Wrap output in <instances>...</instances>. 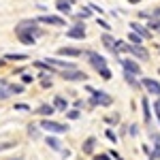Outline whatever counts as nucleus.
<instances>
[{
    "label": "nucleus",
    "instance_id": "c9c22d12",
    "mask_svg": "<svg viewBox=\"0 0 160 160\" xmlns=\"http://www.w3.org/2000/svg\"><path fill=\"white\" fill-rule=\"evenodd\" d=\"M128 132H130L132 137H137V135H139V126H137V124H132V126L128 128Z\"/></svg>",
    "mask_w": 160,
    "mask_h": 160
},
{
    "label": "nucleus",
    "instance_id": "39448f33",
    "mask_svg": "<svg viewBox=\"0 0 160 160\" xmlns=\"http://www.w3.org/2000/svg\"><path fill=\"white\" fill-rule=\"evenodd\" d=\"M141 86L145 88L149 94H154V96H158V98H160V83L156 81V79H152V77H143V79H141Z\"/></svg>",
    "mask_w": 160,
    "mask_h": 160
},
{
    "label": "nucleus",
    "instance_id": "a211bd4d",
    "mask_svg": "<svg viewBox=\"0 0 160 160\" xmlns=\"http://www.w3.org/2000/svg\"><path fill=\"white\" fill-rule=\"evenodd\" d=\"M45 143H47L51 149H56V152H62V143L58 141V139H56V137H47V139H45Z\"/></svg>",
    "mask_w": 160,
    "mask_h": 160
},
{
    "label": "nucleus",
    "instance_id": "20e7f679",
    "mask_svg": "<svg viewBox=\"0 0 160 160\" xmlns=\"http://www.w3.org/2000/svg\"><path fill=\"white\" fill-rule=\"evenodd\" d=\"M86 58L88 62L96 68V71H100V68H107V60L100 56V53H96V51H86Z\"/></svg>",
    "mask_w": 160,
    "mask_h": 160
},
{
    "label": "nucleus",
    "instance_id": "c85d7f7f",
    "mask_svg": "<svg viewBox=\"0 0 160 160\" xmlns=\"http://www.w3.org/2000/svg\"><path fill=\"white\" fill-rule=\"evenodd\" d=\"M98 75L102 77V79H107V81L111 79V71H109V68H100V71H98Z\"/></svg>",
    "mask_w": 160,
    "mask_h": 160
},
{
    "label": "nucleus",
    "instance_id": "79ce46f5",
    "mask_svg": "<svg viewBox=\"0 0 160 160\" xmlns=\"http://www.w3.org/2000/svg\"><path fill=\"white\" fill-rule=\"evenodd\" d=\"M128 2H132V4H137V2H139V0H128Z\"/></svg>",
    "mask_w": 160,
    "mask_h": 160
},
{
    "label": "nucleus",
    "instance_id": "4468645a",
    "mask_svg": "<svg viewBox=\"0 0 160 160\" xmlns=\"http://www.w3.org/2000/svg\"><path fill=\"white\" fill-rule=\"evenodd\" d=\"M71 7H73V0H58L56 2V9L60 13H66V15L71 13Z\"/></svg>",
    "mask_w": 160,
    "mask_h": 160
},
{
    "label": "nucleus",
    "instance_id": "9b49d317",
    "mask_svg": "<svg viewBox=\"0 0 160 160\" xmlns=\"http://www.w3.org/2000/svg\"><path fill=\"white\" fill-rule=\"evenodd\" d=\"M128 53H132L137 60H148V58H149L148 49L141 47V45H130V47H128Z\"/></svg>",
    "mask_w": 160,
    "mask_h": 160
},
{
    "label": "nucleus",
    "instance_id": "f03ea898",
    "mask_svg": "<svg viewBox=\"0 0 160 160\" xmlns=\"http://www.w3.org/2000/svg\"><path fill=\"white\" fill-rule=\"evenodd\" d=\"M88 92L92 94V98H90V105L92 107H109V105H113V98H111L107 92H102V90H94V88L88 86Z\"/></svg>",
    "mask_w": 160,
    "mask_h": 160
},
{
    "label": "nucleus",
    "instance_id": "b1692460",
    "mask_svg": "<svg viewBox=\"0 0 160 160\" xmlns=\"http://www.w3.org/2000/svg\"><path fill=\"white\" fill-rule=\"evenodd\" d=\"M17 37H19V41H22L24 45H34V43H37V38L30 37V34H17Z\"/></svg>",
    "mask_w": 160,
    "mask_h": 160
},
{
    "label": "nucleus",
    "instance_id": "f8f14e48",
    "mask_svg": "<svg viewBox=\"0 0 160 160\" xmlns=\"http://www.w3.org/2000/svg\"><path fill=\"white\" fill-rule=\"evenodd\" d=\"M100 41H102V45H105L111 53H115V56H118V41L111 37L109 32H107V34H102V37H100Z\"/></svg>",
    "mask_w": 160,
    "mask_h": 160
},
{
    "label": "nucleus",
    "instance_id": "412c9836",
    "mask_svg": "<svg viewBox=\"0 0 160 160\" xmlns=\"http://www.w3.org/2000/svg\"><path fill=\"white\" fill-rule=\"evenodd\" d=\"M124 79L128 81V86H132L135 90H139V88H141V81H137V79H135V75H128V73H124Z\"/></svg>",
    "mask_w": 160,
    "mask_h": 160
},
{
    "label": "nucleus",
    "instance_id": "6ab92c4d",
    "mask_svg": "<svg viewBox=\"0 0 160 160\" xmlns=\"http://www.w3.org/2000/svg\"><path fill=\"white\" fill-rule=\"evenodd\" d=\"M141 105H143V118H145V122H152V113H149V100L148 98H143L141 100Z\"/></svg>",
    "mask_w": 160,
    "mask_h": 160
},
{
    "label": "nucleus",
    "instance_id": "0eeeda50",
    "mask_svg": "<svg viewBox=\"0 0 160 160\" xmlns=\"http://www.w3.org/2000/svg\"><path fill=\"white\" fill-rule=\"evenodd\" d=\"M122 62V66H124V73H128V75H141V66L137 64L132 58H124V60H120Z\"/></svg>",
    "mask_w": 160,
    "mask_h": 160
},
{
    "label": "nucleus",
    "instance_id": "f257e3e1",
    "mask_svg": "<svg viewBox=\"0 0 160 160\" xmlns=\"http://www.w3.org/2000/svg\"><path fill=\"white\" fill-rule=\"evenodd\" d=\"M15 34H30V37H43V30L38 28V22L37 19H24L15 26Z\"/></svg>",
    "mask_w": 160,
    "mask_h": 160
},
{
    "label": "nucleus",
    "instance_id": "e433bc0d",
    "mask_svg": "<svg viewBox=\"0 0 160 160\" xmlns=\"http://www.w3.org/2000/svg\"><path fill=\"white\" fill-rule=\"evenodd\" d=\"M154 109H156V118H158V122H160V98L154 102Z\"/></svg>",
    "mask_w": 160,
    "mask_h": 160
},
{
    "label": "nucleus",
    "instance_id": "a19ab883",
    "mask_svg": "<svg viewBox=\"0 0 160 160\" xmlns=\"http://www.w3.org/2000/svg\"><path fill=\"white\" fill-rule=\"evenodd\" d=\"M9 160H24V158H22V156H17V158H9Z\"/></svg>",
    "mask_w": 160,
    "mask_h": 160
},
{
    "label": "nucleus",
    "instance_id": "72a5a7b5",
    "mask_svg": "<svg viewBox=\"0 0 160 160\" xmlns=\"http://www.w3.org/2000/svg\"><path fill=\"white\" fill-rule=\"evenodd\" d=\"M15 109H17V111H30V107H28L26 102H17V105H15Z\"/></svg>",
    "mask_w": 160,
    "mask_h": 160
},
{
    "label": "nucleus",
    "instance_id": "bb28decb",
    "mask_svg": "<svg viewBox=\"0 0 160 160\" xmlns=\"http://www.w3.org/2000/svg\"><path fill=\"white\" fill-rule=\"evenodd\" d=\"M148 30L152 32V30H160V19L158 22H154V19H149V24H148Z\"/></svg>",
    "mask_w": 160,
    "mask_h": 160
},
{
    "label": "nucleus",
    "instance_id": "58836bf2",
    "mask_svg": "<svg viewBox=\"0 0 160 160\" xmlns=\"http://www.w3.org/2000/svg\"><path fill=\"white\" fill-rule=\"evenodd\" d=\"M107 139H109V141H118V137L113 135V130H107Z\"/></svg>",
    "mask_w": 160,
    "mask_h": 160
},
{
    "label": "nucleus",
    "instance_id": "aec40b11",
    "mask_svg": "<svg viewBox=\"0 0 160 160\" xmlns=\"http://www.w3.org/2000/svg\"><path fill=\"white\" fill-rule=\"evenodd\" d=\"M17 62V60H28V56H26V53H7V56H4V62Z\"/></svg>",
    "mask_w": 160,
    "mask_h": 160
},
{
    "label": "nucleus",
    "instance_id": "1a4fd4ad",
    "mask_svg": "<svg viewBox=\"0 0 160 160\" xmlns=\"http://www.w3.org/2000/svg\"><path fill=\"white\" fill-rule=\"evenodd\" d=\"M37 22L38 24H49V26H66V22L62 19L60 15H41Z\"/></svg>",
    "mask_w": 160,
    "mask_h": 160
},
{
    "label": "nucleus",
    "instance_id": "7ed1b4c3",
    "mask_svg": "<svg viewBox=\"0 0 160 160\" xmlns=\"http://www.w3.org/2000/svg\"><path fill=\"white\" fill-rule=\"evenodd\" d=\"M41 128H43V130H47V132H56V135H62V132H66V130H68V126H66V124L53 122V120H49V118L41 122Z\"/></svg>",
    "mask_w": 160,
    "mask_h": 160
},
{
    "label": "nucleus",
    "instance_id": "a878e982",
    "mask_svg": "<svg viewBox=\"0 0 160 160\" xmlns=\"http://www.w3.org/2000/svg\"><path fill=\"white\" fill-rule=\"evenodd\" d=\"M90 15H92V11H90V9H83V11L77 13V19H88Z\"/></svg>",
    "mask_w": 160,
    "mask_h": 160
},
{
    "label": "nucleus",
    "instance_id": "9d476101",
    "mask_svg": "<svg viewBox=\"0 0 160 160\" xmlns=\"http://www.w3.org/2000/svg\"><path fill=\"white\" fill-rule=\"evenodd\" d=\"M130 32L139 34L141 38H152V32H149L143 24H139V22H132V24H130Z\"/></svg>",
    "mask_w": 160,
    "mask_h": 160
},
{
    "label": "nucleus",
    "instance_id": "f3484780",
    "mask_svg": "<svg viewBox=\"0 0 160 160\" xmlns=\"http://www.w3.org/2000/svg\"><path fill=\"white\" fill-rule=\"evenodd\" d=\"M66 107H68V102H66V98H64V96H56V98H53V109L66 111Z\"/></svg>",
    "mask_w": 160,
    "mask_h": 160
},
{
    "label": "nucleus",
    "instance_id": "ea45409f",
    "mask_svg": "<svg viewBox=\"0 0 160 160\" xmlns=\"http://www.w3.org/2000/svg\"><path fill=\"white\" fill-rule=\"evenodd\" d=\"M94 160H111L109 154H100V156H94Z\"/></svg>",
    "mask_w": 160,
    "mask_h": 160
},
{
    "label": "nucleus",
    "instance_id": "c756f323",
    "mask_svg": "<svg viewBox=\"0 0 160 160\" xmlns=\"http://www.w3.org/2000/svg\"><path fill=\"white\" fill-rule=\"evenodd\" d=\"M15 148V141H7V143H0V152H4V149H11Z\"/></svg>",
    "mask_w": 160,
    "mask_h": 160
},
{
    "label": "nucleus",
    "instance_id": "cd10ccee",
    "mask_svg": "<svg viewBox=\"0 0 160 160\" xmlns=\"http://www.w3.org/2000/svg\"><path fill=\"white\" fill-rule=\"evenodd\" d=\"M28 135H30V137H34V139L38 137V128L34 126V124H30V126H28Z\"/></svg>",
    "mask_w": 160,
    "mask_h": 160
},
{
    "label": "nucleus",
    "instance_id": "5701e85b",
    "mask_svg": "<svg viewBox=\"0 0 160 160\" xmlns=\"http://www.w3.org/2000/svg\"><path fill=\"white\" fill-rule=\"evenodd\" d=\"M141 43H143V38L139 37V34H135V32L128 34V45H141Z\"/></svg>",
    "mask_w": 160,
    "mask_h": 160
},
{
    "label": "nucleus",
    "instance_id": "4be33fe9",
    "mask_svg": "<svg viewBox=\"0 0 160 160\" xmlns=\"http://www.w3.org/2000/svg\"><path fill=\"white\" fill-rule=\"evenodd\" d=\"M7 90H9V94H22L24 83H11V86H7Z\"/></svg>",
    "mask_w": 160,
    "mask_h": 160
},
{
    "label": "nucleus",
    "instance_id": "6e6552de",
    "mask_svg": "<svg viewBox=\"0 0 160 160\" xmlns=\"http://www.w3.org/2000/svg\"><path fill=\"white\" fill-rule=\"evenodd\" d=\"M66 37L68 38H86V26L81 24V22H77L73 28L66 30Z\"/></svg>",
    "mask_w": 160,
    "mask_h": 160
},
{
    "label": "nucleus",
    "instance_id": "dca6fc26",
    "mask_svg": "<svg viewBox=\"0 0 160 160\" xmlns=\"http://www.w3.org/2000/svg\"><path fill=\"white\" fill-rule=\"evenodd\" d=\"M96 148V139L94 137H88L86 141H83V154H92Z\"/></svg>",
    "mask_w": 160,
    "mask_h": 160
},
{
    "label": "nucleus",
    "instance_id": "473e14b6",
    "mask_svg": "<svg viewBox=\"0 0 160 160\" xmlns=\"http://www.w3.org/2000/svg\"><path fill=\"white\" fill-rule=\"evenodd\" d=\"M149 13H152L149 19H154V22H158V19H160V7H158V9H154V11H149Z\"/></svg>",
    "mask_w": 160,
    "mask_h": 160
},
{
    "label": "nucleus",
    "instance_id": "ddd939ff",
    "mask_svg": "<svg viewBox=\"0 0 160 160\" xmlns=\"http://www.w3.org/2000/svg\"><path fill=\"white\" fill-rule=\"evenodd\" d=\"M83 51L77 49V47H60L58 49V56H64V58H79Z\"/></svg>",
    "mask_w": 160,
    "mask_h": 160
},
{
    "label": "nucleus",
    "instance_id": "4c0bfd02",
    "mask_svg": "<svg viewBox=\"0 0 160 160\" xmlns=\"http://www.w3.org/2000/svg\"><path fill=\"white\" fill-rule=\"evenodd\" d=\"M32 79H34V77H32V75H28V73H24V75H22V81H24V83H30Z\"/></svg>",
    "mask_w": 160,
    "mask_h": 160
},
{
    "label": "nucleus",
    "instance_id": "2eb2a0df",
    "mask_svg": "<svg viewBox=\"0 0 160 160\" xmlns=\"http://www.w3.org/2000/svg\"><path fill=\"white\" fill-rule=\"evenodd\" d=\"M53 105H47V102H45V105H41V107H38L37 109V113L38 115H43V118H51V115H53Z\"/></svg>",
    "mask_w": 160,
    "mask_h": 160
},
{
    "label": "nucleus",
    "instance_id": "f704fd0d",
    "mask_svg": "<svg viewBox=\"0 0 160 160\" xmlns=\"http://www.w3.org/2000/svg\"><path fill=\"white\" fill-rule=\"evenodd\" d=\"M96 24H98L100 28H105V30H111V26L107 24V22H105V19H100V17H98V19H96Z\"/></svg>",
    "mask_w": 160,
    "mask_h": 160
},
{
    "label": "nucleus",
    "instance_id": "7c9ffc66",
    "mask_svg": "<svg viewBox=\"0 0 160 160\" xmlns=\"http://www.w3.org/2000/svg\"><path fill=\"white\" fill-rule=\"evenodd\" d=\"M105 122L107 124H118L120 122V115H109V118H105Z\"/></svg>",
    "mask_w": 160,
    "mask_h": 160
},
{
    "label": "nucleus",
    "instance_id": "2f4dec72",
    "mask_svg": "<svg viewBox=\"0 0 160 160\" xmlns=\"http://www.w3.org/2000/svg\"><path fill=\"white\" fill-rule=\"evenodd\" d=\"M9 96H11V94H9V90H7V88H2V86H0V100L9 98Z\"/></svg>",
    "mask_w": 160,
    "mask_h": 160
},
{
    "label": "nucleus",
    "instance_id": "423d86ee",
    "mask_svg": "<svg viewBox=\"0 0 160 160\" xmlns=\"http://www.w3.org/2000/svg\"><path fill=\"white\" fill-rule=\"evenodd\" d=\"M62 79H64V81H86L88 75L83 73V71L73 68V71H62Z\"/></svg>",
    "mask_w": 160,
    "mask_h": 160
},
{
    "label": "nucleus",
    "instance_id": "393cba45",
    "mask_svg": "<svg viewBox=\"0 0 160 160\" xmlns=\"http://www.w3.org/2000/svg\"><path fill=\"white\" fill-rule=\"evenodd\" d=\"M64 113H66V118H68V120H77V118L81 115L79 109H71V111H64Z\"/></svg>",
    "mask_w": 160,
    "mask_h": 160
}]
</instances>
